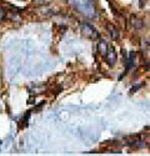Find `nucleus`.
I'll list each match as a JSON object with an SVG mask.
<instances>
[{
    "label": "nucleus",
    "mask_w": 150,
    "mask_h": 156,
    "mask_svg": "<svg viewBox=\"0 0 150 156\" xmlns=\"http://www.w3.org/2000/svg\"><path fill=\"white\" fill-rule=\"evenodd\" d=\"M80 31L88 39H91V40H96V39H99V33L96 31V29H94L91 25L88 24V23H81L80 24Z\"/></svg>",
    "instance_id": "f257e3e1"
},
{
    "label": "nucleus",
    "mask_w": 150,
    "mask_h": 156,
    "mask_svg": "<svg viewBox=\"0 0 150 156\" xmlns=\"http://www.w3.org/2000/svg\"><path fill=\"white\" fill-rule=\"evenodd\" d=\"M104 59L106 61V64L109 66H114L115 62H116V59H118V55H116V50L109 45V49L106 51V54L104 55Z\"/></svg>",
    "instance_id": "f03ea898"
},
{
    "label": "nucleus",
    "mask_w": 150,
    "mask_h": 156,
    "mask_svg": "<svg viewBox=\"0 0 150 156\" xmlns=\"http://www.w3.org/2000/svg\"><path fill=\"white\" fill-rule=\"evenodd\" d=\"M106 31L109 34V36L112 39V40H118L120 37V33H119V29L115 27L114 24H106Z\"/></svg>",
    "instance_id": "7ed1b4c3"
},
{
    "label": "nucleus",
    "mask_w": 150,
    "mask_h": 156,
    "mask_svg": "<svg viewBox=\"0 0 150 156\" xmlns=\"http://www.w3.org/2000/svg\"><path fill=\"white\" fill-rule=\"evenodd\" d=\"M130 24L133 25L134 29H141L144 27L143 19H140L139 16H136V15H131L130 16Z\"/></svg>",
    "instance_id": "20e7f679"
},
{
    "label": "nucleus",
    "mask_w": 150,
    "mask_h": 156,
    "mask_svg": "<svg viewBox=\"0 0 150 156\" xmlns=\"http://www.w3.org/2000/svg\"><path fill=\"white\" fill-rule=\"evenodd\" d=\"M108 49H109V45H108V43H106V41H104V40H100V41L98 43V51H99V53L102 54L103 56L106 54Z\"/></svg>",
    "instance_id": "39448f33"
},
{
    "label": "nucleus",
    "mask_w": 150,
    "mask_h": 156,
    "mask_svg": "<svg viewBox=\"0 0 150 156\" xmlns=\"http://www.w3.org/2000/svg\"><path fill=\"white\" fill-rule=\"evenodd\" d=\"M134 60H135V53H130L127 56V71L134 66Z\"/></svg>",
    "instance_id": "423d86ee"
},
{
    "label": "nucleus",
    "mask_w": 150,
    "mask_h": 156,
    "mask_svg": "<svg viewBox=\"0 0 150 156\" xmlns=\"http://www.w3.org/2000/svg\"><path fill=\"white\" fill-rule=\"evenodd\" d=\"M5 19H6V9L3 5H0V23H3Z\"/></svg>",
    "instance_id": "0eeeda50"
},
{
    "label": "nucleus",
    "mask_w": 150,
    "mask_h": 156,
    "mask_svg": "<svg viewBox=\"0 0 150 156\" xmlns=\"http://www.w3.org/2000/svg\"><path fill=\"white\" fill-rule=\"evenodd\" d=\"M34 2L38 3L39 5H45V4H48V3L50 2V0H34Z\"/></svg>",
    "instance_id": "6e6552de"
},
{
    "label": "nucleus",
    "mask_w": 150,
    "mask_h": 156,
    "mask_svg": "<svg viewBox=\"0 0 150 156\" xmlns=\"http://www.w3.org/2000/svg\"><path fill=\"white\" fill-rule=\"evenodd\" d=\"M141 2H143V0H141Z\"/></svg>",
    "instance_id": "1a4fd4ad"
}]
</instances>
